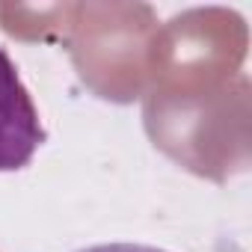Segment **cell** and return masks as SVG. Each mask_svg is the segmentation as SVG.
<instances>
[{
    "label": "cell",
    "mask_w": 252,
    "mask_h": 252,
    "mask_svg": "<svg viewBox=\"0 0 252 252\" xmlns=\"http://www.w3.org/2000/svg\"><path fill=\"white\" fill-rule=\"evenodd\" d=\"M45 137L39 110L21 83L15 63L0 48V172L24 169Z\"/></svg>",
    "instance_id": "obj_1"
},
{
    "label": "cell",
    "mask_w": 252,
    "mask_h": 252,
    "mask_svg": "<svg viewBox=\"0 0 252 252\" xmlns=\"http://www.w3.org/2000/svg\"><path fill=\"white\" fill-rule=\"evenodd\" d=\"M80 252H163V249L146 246V243H101V246H89Z\"/></svg>",
    "instance_id": "obj_2"
}]
</instances>
